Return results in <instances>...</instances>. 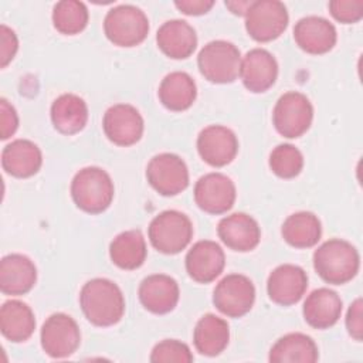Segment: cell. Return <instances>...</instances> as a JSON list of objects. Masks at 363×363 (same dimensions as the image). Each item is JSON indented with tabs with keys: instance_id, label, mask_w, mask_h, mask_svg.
Here are the masks:
<instances>
[{
	"instance_id": "cell-1",
	"label": "cell",
	"mask_w": 363,
	"mask_h": 363,
	"mask_svg": "<svg viewBox=\"0 0 363 363\" xmlns=\"http://www.w3.org/2000/svg\"><path fill=\"white\" fill-rule=\"evenodd\" d=\"M79 306L92 325L106 328L116 325L123 318L125 298L113 281L94 278L81 288Z\"/></svg>"
},
{
	"instance_id": "cell-2",
	"label": "cell",
	"mask_w": 363,
	"mask_h": 363,
	"mask_svg": "<svg viewBox=\"0 0 363 363\" xmlns=\"http://www.w3.org/2000/svg\"><path fill=\"white\" fill-rule=\"evenodd\" d=\"M360 267V255L354 245L342 238H330L313 252V268L328 284L343 285L352 281Z\"/></svg>"
},
{
	"instance_id": "cell-3",
	"label": "cell",
	"mask_w": 363,
	"mask_h": 363,
	"mask_svg": "<svg viewBox=\"0 0 363 363\" xmlns=\"http://www.w3.org/2000/svg\"><path fill=\"white\" fill-rule=\"evenodd\" d=\"M113 194V182L111 176L101 167H84L72 177L71 197L75 206L85 213H104L111 206Z\"/></svg>"
},
{
	"instance_id": "cell-4",
	"label": "cell",
	"mask_w": 363,
	"mask_h": 363,
	"mask_svg": "<svg viewBox=\"0 0 363 363\" xmlns=\"http://www.w3.org/2000/svg\"><path fill=\"white\" fill-rule=\"evenodd\" d=\"M149 241L162 254L174 255L183 251L193 238L191 220L182 211L164 210L147 227Z\"/></svg>"
},
{
	"instance_id": "cell-5",
	"label": "cell",
	"mask_w": 363,
	"mask_h": 363,
	"mask_svg": "<svg viewBox=\"0 0 363 363\" xmlns=\"http://www.w3.org/2000/svg\"><path fill=\"white\" fill-rule=\"evenodd\" d=\"M240 50L225 40L207 43L197 55L200 74L213 84L234 82L240 75Z\"/></svg>"
},
{
	"instance_id": "cell-6",
	"label": "cell",
	"mask_w": 363,
	"mask_h": 363,
	"mask_svg": "<svg viewBox=\"0 0 363 363\" xmlns=\"http://www.w3.org/2000/svg\"><path fill=\"white\" fill-rule=\"evenodd\" d=\"M104 31L112 44L118 47H135L147 37L149 20L139 7L119 4L106 13Z\"/></svg>"
},
{
	"instance_id": "cell-7",
	"label": "cell",
	"mask_w": 363,
	"mask_h": 363,
	"mask_svg": "<svg viewBox=\"0 0 363 363\" xmlns=\"http://www.w3.org/2000/svg\"><path fill=\"white\" fill-rule=\"evenodd\" d=\"M313 106L306 95L289 91L281 95L272 111V123L279 135L288 139L302 136L312 125Z\"/></svg>"
},
{
	"instance_id": "cell-8",
	"label": "cell",
	"mask_w": 363,
	"mask_h": 363,
	"mask_svg": "<svg viewBox=\"0 0 363 363\" xmlns=\"http://www.w3.org/2000/svg\"><path fill=\"white\" fill-rule=\"evenodd\" d=\"M288 21L286 7L278 0L252 1L245 13V30L258 43L278 38L286 30Z\"/></svg>"
},
{
	"instance_id": "cell-9",
	"label": "cell",
	"mask_w": 363,
	"mask_h": 363,
	"mask_svg": "<svg viewBox=\"0 0 363 363\" xmlns=\"http://www.w3.org/2000/svg\"><path fill=\"white\" fill-rule=\"evenodd\" d=\"M41 347L52 359H64L77 352L81 343V332L75 319L58 312L50 315L41 326Z\"/></svg>"
},
{
	"instance_id": "cell-10",
	"label": "cell",
	"mask_w": 363,
	"mask_h": 363,
	"mask_svg": "<svg viewBox=\"0 0 363 363\" xmlns=\"http://www.w3.org/2000/svg\"><path fill=\"white\" fill-rule=\"evenodd\" d=\"M254 301V284L242 274L225 275L213 291L214 306L228 318L244 316L251 311Z\"/></svg>"
},
{
	"instance_id": "cell-11",
	"label": "cell",
	"mask_w": 363,
	"mask_h": 363,
	"mask_svg": "<svg viewBox=\"0 0 363 363\" xmlns=\"http://www.w3.org/2000/svg\"><path fill=\"white\" fill-rule=\"evenodd\" d=\"M149 184L162 196H176L189 186V169L174 153H159L146 166Z\"/></svg>"
},
{
	"instance_id": "cell-12",
	"label": "cell",
	"mask_w": 363,
	"mask_h": 363,
	"mask_svg": "<svg viewBox=\"0 0 363 363\" xmlns=\"http://www.w3.org/2000/svg\"><path fill=\"white\" fill-rule=\"evenodd\" d=\"M194 201L200 210L208 214H224L235 203L237 190L234 182L223 173H207L194 184Z\"/></svg>"
},
{
	"instance_id": "cell-13",
	"label": "cell",
	"mask_w": 363,
	"mask_h": 363,
	"mask_svg": "<svg viewBox=\"0 0 363 363\" xmlns=\"http://www.w3.org/2000/svg\"><path fill=\"white\" fill-rule=\"evenodd\" d=\"M105 136L118 146H132L140 140L145 122L140 112L129 104L109 106L102 119Z\"/></svg>"
},
{
	"instance_id": "cell-14",
	"label": "cell",
	"mask_w": 363,
	"mask_h": 363,
	"mask_svg": "<svg viewBox=\"0 0 363 363\" xmlns=\"http://www.w3.org/2000/svg\"><path fill=\"white\" fill-rule=\"evenodd\" d=\"M197 152L207 164L223 167L235 159L238 139L227 126L208 125L197 136Z\"/></svg>"
},
{
	"instance_id": "cell-15",
	"label": "cell",
	"mask_w": 363,
	"mask_h": 363,
	"mask_svg": "<svg viewBox=\"0 0 363 363\" xmlns=\"http://www.w3.org/2000/svg\"><path fill=\"white\" fill-rule=\"evenodd\" d=\"M308 288V275L303 268L282 264L271 271L267 279V292L272 302L281 306L298 303Z\"/></svg>"
},
{
	"instance_id": "cell-16",
	"label": "cell",
	"mask_w": 363,
	"mask_h": 363,
	"mask_svg": "<svg viewBox=\"0 0 363 363\" xmlns=\"http://www.w3.org/2000/svg\"><path fill=\"white\" fill-rule=\"evenodd\" d=\"M186 271L199 284H208L218 278L225 265L223 248L211 240H201L193 244L186 254Z\"/></svg>"
},
{
	"instance_id": "cell-17",
	"label": "cell",
	"mask_w": 363,
	"mask_h": 363,
	"mask_svg": "<svg viewBox=\"0 0 363 363\" xmlns=\"http://www.w3.org/2000/svg\"><path fill=\"white\" fill-rule=\"evenodd\" d=\"M278 62L275 57L264 48H252L240 64V78L244 86L254 94L268 91L277 81Z\"/></svg>"
},
{
	"instance_id": "cell-18",
	"label": "cell",
	"mask_w": 363,
	"mask_h": 363,
	"mask_svg": "<svg viewBox=\"0 0 363 363\" xmlns=\"http://www.w3.org/2000/svg\"><path fill=\"white\" fill-rule=\"evenodd\" d=\"M138 295L146 311L163 315L176 308L180 298V289L176 279L170 275L152 274L142 279Z\"/></svg>"
},
{
	"instance_id": "cell-19",
	"label": "cell",
	"mask_w": 363,
	"mask_h": 363,
	"mask_svg": "<svg viewBox=\"0 0 363 363\" xmlns=\"http://www.w3.org/2000/svg\"><path fill=\"white\" fill-rule=\"evenodd\" d=\"M294 38L305 52L319 55L329 52L335 47L337 33L329 20L319 16H306L296 21Z\"/></svg>"
},
{
	"instance_id": "cell-20",
	"label": "cell",
	"mask_w": 363,
	"mask_h": 363,
	"mask_svg": "<svg viewBox=\"0 0 363 363\" xmlns=\"http://www.w3.org/2000/svg\"><path fill=\"white\" fill-rule=\"evenodd\" d=\"M217 234L230 250L238 252L254 250L261 240V228L257 220L247 213H233L221 218Z\"/></svg>"
},
{
	"instance_id": "cell-21",
	"label": "cell",
	"mask_w": 363,
	"mask_h": 363,
	"mask_svg": "<svg viewBox=\"0 0 363 363\" xmlns=\"http://www.w3.org/2000/svg\"><path fill=\"white\" fill-rule=\"evenodd\" d=\"M37 281L34 262L23 254H9L0 261V289L4 295H24Z\"/></svg>"
},
{
	"instance_id": "cell-22",
	"label": "cell",
	"mask_w": 363,
	"mask_h": 363,
	"mask_svg": "<svg viewBox=\"0 0 363 363\" xmlns=\"http://www.w3.org/2000/svg\"><path fill=\"white\" fill-rule=\"evenodd\" d=\"M157 47L173 60L189 58L197 47L196 30L184 20H167L156 33Z\"/></svg>"
},
{
	"instance_id": "cell-23",
	"label": "cell",
	"mask_w": 363,
	"mask_h": 363,
	"mask_svg": "<svg viewBox=\"0 0 363 363\" xmlns=\"http://www.w3.org/2000/svg\"><path fill=\"white\" fill-rule=\"evenodd\" d=\"M342 309V299L335 291L318 288L306 296L302 313L309 326L315 329H329L339 320Z\"/></svg>"
},
{
	"instance_id": "cell-24",
	"label": "cell",
	"mask_w": 363,
	"mask_h": 363,
	"mask_svg": "<svg viewBox=\"0 0 363 363\" xmlns=\"http://www.w3.org/2000/svg\"><path fill=\"white\" fill-rule=\"evenodd\" d=\"M43 164L40 147L28 139H16L6 145L1 152V166L10 176L26 179L34 176Z\"/></svg>"
},
{
	"instance_id": "cell-25",
	"label": "cell",
	"mask_w": 363,
	"mask_h": 363,
	"mask_svg": "<svg viewBox=\"0 0 363 363\" xmlns=\"http://www.w3.org/2000/svg\"><path fill=\"white\" fill-rule=\"evenodd\" d=\"M50 116L54 128L62 135L81 132L88 122V105L75 94H62L51 105Z\"/></svg>"
},
{
	"instance_id": "cell-26",
	"label": "cell",
	"mask_w": 363,
	"mask_h": 363,
	"mask_svg": "<svg viewBox=\"0 0 363 363\" xmlns=\"http://www.w3.org/2000/svg\"><path fill=\"white\" fill-rule=\"evenodd\" d=\"M35 329V318L31 308L18 299H9L0 309V330L14 343L26 342Z\"/></svg>"
},
{
	"instance_id": "cell-27",
	"label": "cell",
	"mask_w": 363,
	"mask_h": 363,
	"mask_svg": "<svg viewBox=\"0 0 363 363\" xmlns=\"http://www.w3.org/2000/svg\"><path fill=\"white\" fill-rule=\"evenodd\" d=\"M230 342V326L223 318L206 313L199 319L193 330V343L200 354L218 356Z\"/></svg>"
},
{
	"instance_id": "cell-28",
	"label": "cell",
	"mask_w": 363,
	"mask_h": 363,
	"mask_svg": "<svg viewBox=\"0 0 363 363\" xmlns=\"http://www.w3.org/2000/svg\"><path fill=\"white\" fill-rule=\"evenodd\" d=\"M271 363H315L319 352L315 340L305 333H288L279 337L271 347Z\"/></svg>"
},
{
	"instance_id": "cell-29",
	"label": "cell",
	"mask_w": 363,
	"mask_h": 363,
	"mask_svg": "<svg viewBox=\"0 0 363 363\" xmlns=\"http://www.w3.org/2000/svg\"><path fill=\"white\" fill-rule=\"evenodd\" d=\"M157 95L164 108L173 112H182L189 109L196 101L197 86L187 72L174 71L162 79Z\"/></svg>"
},
{
	"instance_id": "cell-30",
	"label": "cell",
	"mask_w": 363,
	"mask_h": 363,
	"mask_svg": "<svg viewBox=\"0 0 363 363\" xmlns=\"http://www.w3.org/2000/svg\"><path fill=\"white\" fill-rule=\"evenodd\" d=\"M146 255V241L139 230L123 231L109 244L111 261L121 269H138L143 265Z\"/></svg>"
},
{
	"instance_id": "cell-31",
	"label": "cell",
	"mask_w": 363,
	"mask_h": 363,
	"mask_svg": "<svg viewBox=\"0 0 363 363\" xmlns=\"http://www.w3.org/2000/svg\"><path fill=\"white\" fill-rule=\"evenodd\" d=\"M282 238L295 248H311L322 235V224L311 211H298L286 217L281 228Z\"/></svg>"
},
{
	"instance_id": "cell-32",
	"label": "cell",
	"mask_w": 363,
	"mask_h": 363,
	"mask_svg": "<svg viewBox=\"0 0 363 363\" xmlns=\"http://www.w3.org/2000/svg\"><path fill=\"white\" fill-rule=\"evenodd\" d=\"M89 20L86 6L78 0H61L52 9V26L64 35L81 33Z\"/></svg>"
},
{
	"instance_id": "cell-33",
	"label": "cell",
	"mask_w": 363,
	"mask_h": 363,
	"mask_svg": "<svg viewBox=\"0 0 363 363\" xmlns=\"http://www.w3.org/2000/svg\"><path fill=\"white\" fill-rule=\"evenodd\" d=\"M269 167L281 179H294L303 169L301 150L291 143H281L269 153Z\"/></svg>"
},
{
	"instance_id": "cell-34",
	"label": "cell",
	"mask_w": 363,
	"mask_h": 363,
	"mask_svg": "<svg viewBox=\"0 0 363 363\" xmlns=\"http://www.w3.org/2000/svg\"><path fill=\"white\" fill-rule=\"evenodd\" d=\"M149 359L153 363H190L194 357L186 343L177 339H164L155 345Z\"/></svg>"
},
{
	"instance_id": "cell-35",
	"label": "cell",
	"mask_w": 363,
	"mask_h": 363,
	"mask_svg": "<svg viewBox=\"0 0 363 363\" xmlns=\"http://www.w3.org/2000/svg\"><path fill=\"white\" fill-rule=\"evenodd\" d=\"M332 17L343 24H353L363 17V0H332L328 4Z\"/></svg>"
},
{
	"instance_id": "cell-36",
	"label": "cell",
	"mask_w": 363,
	"mask_h": 363,
	"mask_svg": "<svg viewBox=\"0 0 363 363\" xmlns=\"http://www.w3.org/2000/svg\"><path fill=\"white\" fill-rule=\"evenodd\" d=\"M18 50V38L16 33L6 24L0 26V65L6 68Z\"/></svg>"
},
{
	"instance_id": "cell-37",
	"label": "cell",
	"mask_w": 363,
	"mask_h": 363,
	"mask_svg": "<svg viewBox=\"0 0 363 363\" xmlns=\"http://www.w3.org/2000/svg\"><path fill=\"white\" fill-rule=\"evenodd\" d=\"M18 128V115L16 108L6 99H0V136L3 140L16 133Z\"/></svg>"
},
{
	"instance_id": "cell-38",
	"label": "cell",
	"mask_w": 363,
	"mask_h": 363,
	"mask_svg": "<svg viewBox=\"0 0 363 363\" xmlns=\"http://www.w3.org/2000/svg\"><path fill=\"white\" fill-rule=\"evenodd\" d=\"M362 298L354 299L346 313V329L349 332V335L357 340L362 342V336H363V319H362Z\"/></svg>"
},
{
	"instance_id": "cell-39",
	"label": "cell",
	"mask_w": 363,
	"mask_h": 363,
	"mask_svg": "<svg viewBox=\"0 0 363 363\" xmlns=\"http://www.w3.org/2000/svg\"><path fill=\"white\" fill-rule=\"evenodd\" d=\"M174 6L187 16H201L211 10L214 6L213 0H182L174 1Z\"/></svg>"
},
{
	"instance_id": "cell-40",
	"label": "cell",
	"mask_w": 363,
	"mask_h": 363,
	"mask_svg": "<svg viewBox=\"0 0 363 363\" xmlns=\"http://www.w3.org/2000/svg\"><path fill=\"white\" fill-rule=\"evenodd\" d=\"M252 1H225V7L230 9V11L233 14H237V16H245L247 10L250 9Z\"/></svg>"
}]
</instances>
